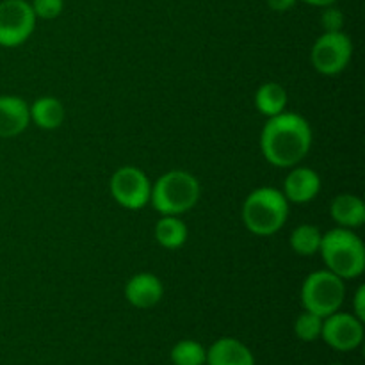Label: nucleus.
Listing matches in <instances>:
<instances>
[{
	"label": "nucleus",
	"mask_w": 365,
	"mask_h": 365,
	"mask_svg": "<svg viewBox=\"0 0 365 365\" xmlns=\"http://www.w3.org/2000/svg\"><path fill=\"white\" fill-rule=\"evenodd\" d=\"M312 148V128L303 116L284 113L269 118L260 132V152L277 168H294Z\"/></svg>",
	"instance_id": "f257e3e1"
},
{
	"label": "nucleus",
	"mask_w": 365,
	"mask_h": 365,
	"mask_svg": "<svg viewBox=\"0 0 365 365\" xmlns=\"http://www.w3.org/2000/svg\"><path fill=\"white\" fill-rule=\"evenodd\" d=\"M202 187L195 175L184 170H171L160 175L152 185L150 202L160 216H182L198 203Z\"/></svg>",
	"instance_id": "f03ea898"
},
{
	"label": "nucleus",
	"mask_w": 365,
	"mask_h": 365,
	"mask_svg": "<svg viewBox=\"0 0 365 365\" xmlns=\"http://www.w3.org/2000/svg\"><path fill=\"white\" fill-rule=\"evenodd\" d=\"M319 253L327 269L342 280L359 278L365 269V246L362 239L349 228L337 227L323 234Z\"/></svg>",
	"instance_id": "7ed1b4c3"
},
{
	"label": "nucleus",
	"mask_w": 365,
	"mask_h": 365,
	"mask_svg": "<svg viewBox=\"0 0 365 365\" xmlns=\"http://www.w3.org/2000/svg\"><path fill=\"white\" fill-rule=\"evenodd\" d=\"M289 217V202L277 187H259L242 203V223L255 235H273Z\"/></svg>",
	"instance_id": "20e7f679"
},
{
	"label": "nucleus",
	"mask_w": 365,
	"mask_h": 365,
	"mask_svg": "<svg viewBox=\"0 0 365 365\" xmlns=\"http://www.w3.org/2000/svg\"><path fill=\"white\" fill-rule=\"evenodd\" d=\"M346 298V284L328 269L314 271L302 285V305L309 312L324 317L341 310Z\"/></svg>",
	"instance_id": "39448f33"
},
{
	"label": "nucleus",
	"mask_w": 365,
	"mask_h": 365,
	"mask_svg": "<svg viewBox=\"0 0 365 365\" xmlns=\"http://www.w3.org/2000/svg\"><path fill=\"white\" fill-rule=\"evenodd\" d=\"M36 14L27 0L0 2V46L14 48L31 38L36 29Z\"/></svg>",
	"instance_id": "423d86ee"
},
{
	"label": "nucleus",
	"mask_w": 365,
	"mask_h": 365,
	"mask_svg": "<svg viewBox=\"0 0 365 365\" xmlns=\"http://www.w3.org/2000/svg\"><path fill=\"white\" fill-rule=\"evenodd\" d=\"M353 56V43L344 32H323L312 46V64L323 75H337L346 70Z\"/></svg>",
	"instance_id": "0eeeda50"
},
{
	"label": "nucleus",
	"mask_w": 365,
	"mask_h": 365,
	"mask_svg": "<svg viewBox=\"0 0 365 365\" xmlns=\"http://www.w3.org/2000/svg\"><path fill=\"white\" fill-rule=\"evenodd\" d=\"M109 189L116 203L128 210H139L150 203L152 182L139 168L123 166L114 171Z\"/></svg>",
	"instance_id": "6e6552de"
},
{
	"label": "nucleus",
	"mask_w": 365,
	"mask_h": 365,
	"mask_svg": "<svg viewBox=\"0 0 365 365\" xmlns=\"http://www.w3.org/2000/svg\"><path fill=\"white\" fill-rule=\"evenodd\" d=\"M321 339L335 351H353L364 341V321L353 314L337 310L323 319Z\"/></svg>",
	"instance_id": "1a4fd4ad"
},
{
	"label": "nucleus",
	"mask_w": 365,
	"mask_h": 365,
	"mask_svg": "<svg viewBox=\"0 0 365 365\" xmlns=\"http://www.w3.org/2000/svg\"><path fill=\"white\" fill-rule=\"evenodd\" d=\"M164 285L152 273H138L125 284V298L135 309H152L163 299Z\"/></svg>",
	"instance_id": "9d476101"
},
{
	"label": "nucleus",
	"mask_w": 365,
	"mask_h": 365,
	"mask_svg": "<svg viewBox=\"0 0 365 365\" xmlns=\"http://www.w3.org/2000/svg\"><path fill=\"white\" fill-rule=\"evenodd\" d=\"M31 123L29 103L16 95L0 96V139L20 135Z\"/></svg>",
	"instance_id": "9b49d317"
},
{
	"label": "nucleus",
	"mask_w": 365,
	"mask_h": 365,
	"mask_svg": "<svg viewBox=\"0 0 365 365\" xmlns=\"http://www.w3.org/2000/svg\"><path fill=\"white\" fill-rule=\"evenodd\" d=\"M321 177L312 168H292L284 182V195L289 203H309L319 195Z\"/></svg>",
	"instance_id": "f8f14e48"
},
{
	"label": "nucleus",
	"mask_w": 365,
	"mask_h": 365,
	"mask_svg": "<svg viewBox=\"0 0 365 365\" xmlns=\"http://www.w3.org/2000/svg\"><path fill=\"white\" fill-rule=\"evenodd\" d=\"M207 365H255L252 349L234 337H221L207 349Z\"/></svg>",
	"instance_id": "ddd939ff"
},
{
	"label": "nucleus",
	"mask_w": 365,
	"mask_h": 365,
	"mask_svg": "<svg viewBox=\"0 0 365 365\" xmlns=\"http://www.w3.org/2000/svg\"><path fill=\"white\" fill-rule=\"evenodd\" d=\"M330 216L339 227L355 230L365 223V203L360 196L342 192L331 200Z\"/></svg>",
	"instance_id": "4468645a"
},
{
	"label": "nucleus",
	"mask_w": 365,
	"mask_h": 365,
	"mask_svg": "<svg viewBox=\"0 0 365 365\" xmlns=\"http://www.w3.org/2000/svg\"><path fill=\"white\" fill-rule=\"evenodd\" d=\"M31 121L43 130H56L66 120V109L56 96H41L31 107Z\"/></svg>",
	"instance_id": "2eb2a0df"
},
{
	"label": "nucleus",
	"mask_w": 365,
	"mask_h": 365,
	"mask_svg": "<svg viewBox=\"0 0 365 365\" xmlns=\"http://www.w3.org/2000/svg\"><path fill=\"white\" fill-rule=\"evenodd\" d=\"M255 107L262 116H277L287 107V91L278 82H264L255 93Z\"/></svg>",
	"instance_id": "dca6fc26"
},
{
	"label": "nucleus",
	"mask_w": 365,
	"mask_h": 365,
	"mask_svg": "<svg viewBox=\"0 0 365 365\" xmlns=\"http://www.w3.org/2000/svg\"><path fill=\"white\" fill-rule=\"evenodd\" d=\"M187 237V225L180 220V216H163L155 223V239L163 248H180L185 245Z\"/></svg>",
	"instance_id": "f3484780"
},
{
	"label": "nucleus",
	"mask_w": 365,
	"mask_h": 365,
	"mask_svg": "<svg viewBox=\"0 0 365 365\" xmlns=\"http://www.w3.org/2000/svg\"><path fill=\"white\" fill-rule=\"evenodd\" d=\"M321 239H323V232L316 227V225L303 223L292 230L289 245H291L292 252L299 257H312L319 253Z\"/></svg>",
	"instance_id": "a211bd4d"
},
{
	"label": "nucleus",
	"mask_w": 365,
	"mask_h": 365,
	"mask_svg": "<svg viewBox=\"0 0 365 365\" xmlns=\"http://www.w3.org/2000/svg\"><path fill=\"white\" fill-rule=\"evenodd\" d=\"M170 356L173 365H205L207 349L198 341L184 339L171 348Z\"/></svg>",
	"instance_id": "6ab92c4d"
},
{
	"label": "nucleus",
	"mask_w": 365,
	"mask_h": 365,
	"mask_svg": "<svg viewBox=\"0 0 365 365\" xmlns=\"http://www.w3.org/2000/svg\"><path fill=\"white\" fill-rule=\"evenodd\" d=\"M321 330H323V317L317 314L303 310L294 321V334L299 341L314 342L321 339Z\"/></svg>",
	"instance_id": "aec40b11"
},
{
	"label": "nucleus",
	"mask_w": 365,
	"mask_h": 365,
	"mask_svg": "<svg viewBox=\"0 0 365 365\" xmlns=\"http://www.w3.org/2000/svg\"><path fill=\"white\" fill-rule=\"evenodd\" d=\"M31 7L34 11L36 18L53 20V18H57L63 13L64 0H32Z\"/></svg>",
	"instance_id": "412c9836"
},
{
	"label": "nucleus",
	"mask_w": 365,
	"mask_h": 365,
	"mask_svg": "<svg viewBox=\"0 0 365 365\" xmlns=\"http://www.w3.org/2000/svg\"><path fill=\"white\" fill-rule=\"evenodd\" d=\"M321 13V27L324 32H341L344 27V14L339 7L327 6Z\"/></svg>",
	"instance_id": "4be33fe9"
},
{
	"label": "nucleus",
	"mask_w": 365,
	"mask_h": 365,
	"mask_svg": "<svg viewBox=\"0 0 365 365\" xmlns=\"http://www.w3.org/2000/svg\"><path fill=\"white\" fill-rule=\"evenodd\" d=\"M353 316L365 321V285H360L353 296Z\"/></svg>",
	"instance_id": "5701e85b"
},
{
	"label": "nucleus",
	"mask_w": 365,
	"mask_h": 365,
	"mask_svg": "<svg viewBox=\"0 0 365 365\" xmlns=\"http://www.w3.org/2000/svg\"><path fill=\"white\" fill-rule=\"evenodd\" d=\"M296 2H298V0H267V6H269V9L274 11V13H285V11H289L291 7H294Z\"/></svg>",
	"instance_id": "b1692460"
},
{
	"label": "nucleus",
	"mask_w": 365,
	"mask_h": 365,
	"mask_svg": "<svg viewBox=\"0 0 365 365\" xmlns=\"http://www.w3.org/2000/svg\"><path fill=\"white\" fill-rule=\"evenodd\" d=\"M303 2L310 4V6H316V7H327V6H334L337 0H303Z\"/></svg>",
	"instance_id": "393cba45"
},
{
	"label": "nucleus",
	"mask_w": 365,
	"mask_h": 365,
	"mask_svg": "<svg viewBox=\"0 0 365 365\" xmlns=\"http://www.w3.org/2000/svg\"><path fill=\"white\" fill-rule=\"evenodd\" d=\"M330 365H344V364H330Z\"/></svg>",
	"instance_id": "a878e982"
}]
</instances>
